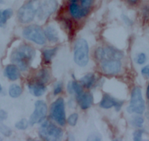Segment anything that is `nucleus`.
<instances>
[{"label":"nucleus","mask_w":149,"mask_h":141,"mask_svg":"<svg viewBox=\"0 0 149 141\" xmlns=\"http://www.w3.org/2000/svg\"><path fill=\"white\" fill-rule=\"evenodd\" d=\"M95 57L100 62L102 70L107 75H116L121 68V60L124 52L113 47L99 48L96 50Z\"/></svg>","instance_id":"1"},{"label":"nucleus","mask_w":149,"mask_h":141,"mask_svg":"<svg viewBox=\"0 0 149 141\" xmlns=\"http://www.w3.org/2000/svg\"><path fill=\"white\" fill-rule=\"evenodd\" d=\"M35 55L36 51L32 47L26 44H22L13 51L10 60L20 70H26Z\"/></svg>","instance_id":"2"},{"label":"nucleus","mask_w":149,"mask_h":141,"mask_svg":"<svg viewBox=\"0 0 149 141\" xmlns=\"http://www.w3.org/2000/svg\"><path fill=\"white\" fill-rule=\"evenodd\" d=\"M89 48L85 39H78L75 43L74 48V61L78 66L84 67L86 66L89 60L88 55Z\"/></svg>","instance_id":"3"},{"label":"nucleus","mask_w":149,"mask_h":141,"mask_svg":"<svg viewBox=\"0 0 149 141\" xmlns=\"http://www.w3.org/2000/svg\"><path fill=\"white\" fill-rule=\"evenodd\" d=\"M39 135L45 140H58L62 138L64 133L60 128L48 121H45L39 129Z\"/></svg>","instance_id":"4"},{"label":"nucleus","mask_w":149,"mask_h":141,"mask_svg":"<svg viewBox=\"0 0 149 141\" xmlns=\"http://www.w3.org/2000/svg\"><path fill=\"white\" fill-rule=\"evenodd\" d=\"M39 7L40 3L38 0H31L23 5L18 12V18L20 22L23 24L31 22L34 19Z\"/></svg>","instance_id":"5"},{"label":"nucleus","mask_w":149,"mask_h":141,"mask_svg":"<svg viewBox=\"0 0 149 141\" xmlns=\"http://www.w3.org/2000/svg\"><path fill=\"white\" fill-rule=\"evenodd\" d=\"M93 0H70V13L74 18L86 16L92 5Z\"/></svg>","instance_id":"6"},{"label":"nucleus","mask_w":149,"mask_h":141,"mask_svg":"<svg viewBox=\"0 0 149 141\" xmlns=\"http://www.w3.org/2000/svg\"><path fill=\"white\" fill-rule=\"evenodd\" d=\"M145 109V101L143 99L141 89L138 87H134L132 91L131 99L130 105L127 107V111L130 113H137L140 115L144 113Z\"/></svg>","instance_id":"7"},{"label":"nucleus","mask_w":149,"mask_h":141,"mask_svg":"<svg viewBox=\"0 0 149 141\" xmlns=\"http://www.w3.org/2000/svg\"><path fill=\"white\" fill-rule=\"evenodd\" d=\"M23 36L38 45H43L45 43V32L37 25H29L26 27L23 30Z\"/></svg>","instance_id":"8"},{"label":"nucleus","mask_w":149,"mask_h":141,"mask_svg":"<svg viewBox=\"0 0 149 141\" xmlns=\"http://www.w3.org/2000/svg\"><path fill=\"white\" fill-rule=\"evenodd\" d=\"M51 117L60 126H64L66 124V113L64 99L58 98L51 104Z\"/></svg>","instance_id":"9"},{"label":"nucleus","mask_w":149,"mask_h":141,"mask_svg":"<svg viewBox=\"0 0 149 141\" xmlns=\"http://www.w3.org/2000/svg\"><path fill=\"white\" fill-rule=\"evenodd\" d=\"M47 104L45 102L42 100H38L34 104V111L31 115L29 123L30 125L36 124V123H40L45 119L47 114Z\"/></svg>","instance_id":"10"},{"label":"nucleus","mask_w":149,"mask_h":141,"mask_svg":"<svg viewBox=\"0 0 149 141\" xmlns=\"http://www.w3.org/2000/svg\"><path fill=\"white\" fill-rule=\"evenodd\" d=\"M58 8V2L56 0H45L41 5H40L37 11V17L41 21L47 19L52 15Z\"/></svg>","instance_id":"11"},{"label":"nucleus","mask_w":149,"mask_h":141,"mask_svg":"<svg viewBox=\"0 0 149 141\" xmlns=\"http://www.w3.org/2000/svg\"><path fill=\"white\" fill-rule=\"evenodd\" d=\"M123 104H124L123 101L116 100L110 95L105 93L100 102V106L103 109H110L112 107H115L116 111H119L120 109L122 107Z\"/></svg>","instance_id":"12"},{"label":"nucleus","mask_w":149,"mask_h":141,"mask_svg":"<svg viewBox=\"0 0 149 141\" xmlns=\"http://www.w3.org/2000/svg\"><path fill=\"white\" fill-rule=\"evenodd\" d=\"M28 88L30 93L33 96H37V97L42 96L46 90V87H45L44 83L40 82L38 81L29 83Z\"/></svg>","instance_id":"13"},{"label":"nucleus","mask_w":149,"mask_h":141,"mask_svg":"<svg viewBox=\"0 0 149 141\" xmlns=\"http://www.w3.org/2000/svg\"><path fill=\"white\" fill-rule=\"evenodd\" d=\"M77 102L83 110L88 109L93 103V96L90 93H83L80 96H76Z\"/></svg>","instance_id":"14"},{"label":"nucleus","mask_w":149,"mask_h":141,"mask_svg":"<svg viewBox=\"0 0 149 141\" xmlns=\"http://www.w3.org/2000/svg\"><path fill=\"white\" fill-rule=\"evenodd\" d=\"M4 73H5V77H8L11 81H15V80H18L21 76L18 67L16 65L13 64L8 65V66H6Z\"/></svg>","instance_id":"15"},{"label":"nucleus","mask_w":149,"mask_h":141,"mask_svg":"<svg viewBox=\"0 0 149 141\" xmlns=\"http://www.w3.org/2000/svg\"><path fill=\"white\" fill-rule=\"evenodd\" d=\"M45 35L47 39L52 43H56L58 41V32L55 27L52 25H50L46 27L45 30Z\"/></svg>","instance_id":"16"},{"label":"nucleus","mask_w":149,"mask_h":141,"mask_svg":"<svg viewBox=\"0 0 149 141\" xmlns=\"http://www.w3.org/2000/svg\"><path fill=\"white\" fill-rule=\"evenodd\" d=\"M81 82L86 88H91L95 82V77L93 74H87L81 79Z\"/></svg>","instance_id":"17"},{"label":"nucleus","mask_w":149,"mask_h":141,"mask_svg":"<svg viewBox=\"0 0 149 141\" xmlns=\"http://www.w3.org/2000/svg\"><path fill=\"white\" fill-rule=\"evenodd\" d=\"M57 51V48L54 49H45L42 52L43 55L44 61L45 63H49L52 60L53 57L56 54Z\"/></svg>","instance_id":"18"},{"label":"nucleus","mask_w":149,"mask_h":141,"mask_svg":"<svg viewBox=\"0 0 149 141\" xmlns=\"http://www.w3.org/2000/svg\"><path fill=\"white\" fill-rule=\"evenodd\" d=\"M50 75L47 69H42L37 74V81L42 83H46L49 80Z\"/></svg>","instance_id":"19"},{"label":"nucleus","mask_w":149,"mask_h":141,"mask_svg":"<svg viewBox=\"0 0 149 141\" xmlns=\"http://www.w3.org/2000/svg\"><path fill=\"white\" fill-rule=\"evenodd\" d=\"M22 93V89L18 85L13 84L9 88V95L12 98H18Z\"/></svg>","instance_id":"20"},{"label":"nucleus","mask_w":149,"mask_h":141,"mask_svg":"<svg viewBox=\"0 0 149 141\" xmlns=\"http://www.w3.org/2000/svg\"><path fill=\"white\" fill-rule=\"evenodd\" d=\"M13 16L12 9H6L2 12L1 17H0V27H3L5 25L6 22L9 18Z\"/></svg>","instance_id":"21"},{"label":"nucleus","mask_w":149,"mask_h":141,"mask_svg":"<svg viewBox=\"0 0 149 141\" xmlns=\"http://www.w3.org/2000/svg\"><path fill=\"white\" fill-rule=\"evenodd\" d=\"M143 123H144V119L143 117L139 116H134L131 120V124L134 126V127L140 128L143 126Z\"/></svg>","instance_id":"22"},{"label":"nucleus","mask_w":149,"mask_h":141,"mask_svg":"<svg viewBox=\"0 0 149 141\" xmlns=\"http://www.w3.org/2000/svg\"><path fill=\"white\" fill-rule=\"evenodd\" d=\"M72 87L73 93H75L76 96H80V95L82 94V93H84L82 87H81V85H80L78 82H72Z\"/></svg>","instance_id":"23"},{"label":"nucleus","mask_w":149,"mask_h":141,"mask_svg":"<svg viewBox=\"0 0 149 141\" xmlns=\"http://www.w3.org/2000/svg\"><path fill=\"white\" fill-rule=\"evenodd\" d=\"M0 132L5 137H10L12 134L10 128L4 124L3 122H0Z\"/></svg>","instance_id":"24"},{"label":"nucleus","mask_w":149,"mask_h":141,"mask_svg":"<svg viewBox=\"0 0 149 141\" xmlns=\"http://www.w3.org/2000/svg\"><path fill=\"white\" fill-rule=\"evenodd\" d=\"M29 126V121L25 118L21 119V121L17 122L15 124V126L16 129H19V130H25L27 129Z\"/></svg>","instance_id":"25"},{"label":"nucleus","mask_w":149,"mask_h":141,"mask_svg":"<svg viewBox=\"0 0 149 141\" xmlns=\"http://www.w3.org/2000/svg\"><path fill=\"white\" fill-rule=\"evenodd\" d=\"M78 120V115L77 113H72L67 118V123L72 126H74L77 124Z\"/></svg>","instance_id":"26"},{"label":"nucleus","mask_w":149,"mask_h":141,"mask_svg":"<svg viewBox=\"0 0 149 141\" xmlns=\"http://www.w3.org/2000/svg\"><path fill=\"white\" fill-rule=\"evenodd\" d=\"M144 131L143 129H137V130L134 131V134H133V139L135 141H140L142 140V136Z\"/></svg>","instance_id":"27"},{"label":"nucleus","mask_w":149,"mask_h":141,"mask_svg":"<svg viewBox=\"0 0 149 141\" xmlns=\"http://www.w3.org/2000/svg\"><path fill=\"white\" fill-rule=\"evenodd\" d=\"M63 90V84L61 82H58L56 83V85H54V93L55 96L59 94L62 92Z\"/></svg>","instance_id":"28"},{"label":"nucleus","mask_w":149,"mask_h":141,"mask_svg":"<svg viewBox=\"0 0 149 141\" xmlns=\"http://www.w3.org/2000/svg\"><path fill=\"white\" fill-rule=\"evenodd\" d=\"M136 61H137V64H139V65L144 64L146 61V54H144V53H140V54L137 56Z\"/></svg>","instance_id":"29"},{"label":"nucleus","mask_w":149,"mask_h":141,"mask_svg":"<svg viewBox=\"0 0 149 141\" xmlns=\"http://www.w3.org/2000/svg\"><path fill=\"white\" fill-rule=\"evenodd\" d=\"M141 74L143 77L148 78L149 77V66H146V67H144L142 68Z\"/></svg>","instance_id":"30"},{"label":"nucleus","mask_w":149,"mask_h":141,"mask_svg":"<svg viewBox=\"0 0 149 141\" xmlns=\"http://www.w3.org/2000/svg\"><path fill=\"white\" fill-rule=\"evenodd\" d=\"M8 118V113L6 111L2 110H0V122H3Z\"/></svg>","instance_id":"31"},{"label":"nucleus","mask_w":149,"mask_h":141,"mask_svg":"<svg viewBox=\"0 0 149 141\" xmlns=\"http://www.w3.org/2000/svg\"><path fill=\"white\" fill-rule=\"evenodd\" d=\"M88 140H101V137L97 134H93L91 135L88 138Z\"/></svg>","instance_id":"32"},{"label":"nucleus","mask_w":149,"mask_h":141,"mask_svg":"<svg viewBox=\"0 0 149 141\" xmlns=\"http://www.w3.org/2000/svg\"><path fill=\"white\" fill-rule=\"evenodd\" d=\"M121 18H122L123 21H124V22L126 24H127V25H132V24H133L132 21L130 18H129L128 17L126 16L125 15H122L121 16Z\"/></svg>","instance_id":"33"},{"label":"nucleus","mask_w":149,"mask_h":141,"mask_svg":"<svg viewBox=\"0 0 149 141\" xmlns=\"http://www.w3.org/2000/svg\"><path fill=\"white\" fill-rule=\"evenodd\" d=\"M67 90H68L69 93H70V94H73L72 87V82H70L67 84Z\"/></svg>","instance_id":"34"},{"label":"nucleus","mask_w":149,"mask_h":141,"mask_svg":"<svg viewBox=\"0 0 149 141\" xmlns=\"http://www.w3.org/2000/svg\"><path fill=\"white\" fill-rule=\"evenodd\" d=\"M146 97L148 99H149V84L147 87V90H146Z\"/></svg>","instance_id":"35"},{"label":"nucleus","mask_w":149,"mask_h":141,"mask_svg":"<svg viewBox=\"0 0 149 141\" xmlns=\"http://www.w3.org/2000/svg\"><path fill=\"white\" fill-rule=\"evenodd\" d=\"M138 0H128V2H130V3L132 4V5H134V4H135L136 2H137Z\"/></svg>","instance_id":"36"},{"label":"nucleus","mask_w":149,"mask_h":141,"mask_svg":"<svg viewBox=\"0 0 149 141\" xmlns=\"http://www.w3.org/2000/svg\"><path fill=\"white\" fill-rule=\"evenodd\" d=\"M2 86H1V85H0V92L2 91Z\"/></svg>","instance_id":"37"},{"label":"nucleus","mask_w":149,"mask_h":141,"mask_svg":"<svg viewBox=\"0 0 149 141\" xmlns=\"http://www.w3.org/2000/svg\"><path fill=\"white\" fill-rule=\"evenodd\" d=\"M0 3H3V0H0Z\"/></svg>","instance_id":"38"},{"label":"nucleus","mask_w":149,"mask_h":141,"mask_svg":"<svg viewBox=\"0 0 149 141\" xmlns=\"http://www.w3.org/2000/svg\"><path fill=\"white\" fill-rule=\"evenodd\" d=\"M0 17H1V13H0Z\"/></svg>","instance_id":"39"},{"label":"nucleus","mask_w":149,"mask_h":141,"mask_svg":"<svg viewBox=\"0 0 149 141\" xmlns=\"http://www.w3.org/2000/svg\"><path fill=\"white\" fill-rule=\"evenodd\" d=\"M0 140H1V138H0Z\"/></svg>","instance_id":"40"}]
</instances>
